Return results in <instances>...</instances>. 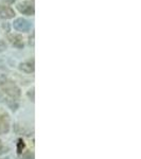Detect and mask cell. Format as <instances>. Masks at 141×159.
<instances>
[{"instance_id": "14", "label": "cell", "mask_w": 141, "mask_h": 159, "mask_svg": "<svg viewBox=\"0 0 141 159\" xmlns=\"http://www.w3.org/2000/svg\"><path fill=\"white\" fill-rule=\"evenodd\" d=\"M3 101V96H2V93L0 92V102H2Z\"/></svg>"}, {"instance_id": "3", "label": "cell", "mask_w": 141, "mask_h": 159, "mask_svg": "<svg viewBox=\"0 0 141 159\" xmlns=\"http://www.w3.org/2000/svg\"><path fill=\"white\" fill-rule=\"evenodd\" d=\"M10 130V120L7 115H0V134H7Z\"/></svg>"}, {"instance_id": "5", "label": "cell", "mask_w": 141, "mask_h": 159, "mask_svg": "<svg viewBox=\"0 0 141 159\" xmlns=\"http://www.w3.org/2000/svg\"><path fill=\"white\" fill-rule=\"evenodd\" d=\"M14 16H15L14 10L11 9L10 7L0 4V17H1V18L10 19V18H13Z\"/></svg>"}, {"instance_id": "8", "label": "cell", "mask_w": 141, "mask_h": 159, "mask_svg": "<svg viewBox=\"0 0 141 159\" xmlns=\"http://www.w3.org/2000/svg\"><path fill=\"white\" fill-rule=\"evenodd\" d=\"M7 103L9 105V107L12 110H16L18 108V102L16 99H12V98H7Z\"/></svg>"}, {"instance_id": "6", "label": "cell", "mask_w": 141, "mask_h": 159, "mask_svg": "<svg viewBox=\"0 0 141 159\" xmlns=\"http://www.w3.org/2000/svg\"><path fill=\"white\" fill-rule=\"evenodd\" d=\"M9 40L11 42L15 47L17 48H24V43H22V37L18 34H10Z\"/></svg>"}, {"instance_id": "9", "label": "cell", "mask_w": 141, "mask_h": 159, "mask_svg": "<svg viewBox=\"0 0 141 159\" xmlns=\"http://www.w3.org/2000/svg\"><path fill=\"white\" fill-rule=\"evenodd\" d=\"M25 148V141L22 139H19L18 142H17V154H18V155H21V154L24 153Z\"/></svg>"}, {"instance_id": "15", "label": "cell", "mask_w": 141, "mask_h": 159, "mask_svg": "<svg viewBox=\"0 0 141 159\" xmlns=\"http://www.w3.org/2000/svg\"><path fill=\"white\" fill-rule=\"evenodd\" d=\"M6 1H7L9 3H13V2H14L15 0H6Z\"/></svg>"}, {"instance_id": "1", "label": "cell", "mask_w": 141, "mask_h": 159, "mask_svg": "<svg viewBox=\"0 0 141 159\" xmlns=\"http://www.w3.org/2000/svg\"><path fill=\"white\" fill-rule=\"evenodd\" d=\"M0 87L9 96V98L18 99L20 97V89L10 80L6 78L0 79Z\"/></svg>"}, {"instance_id": "16", "label": "cell", "mask_w": 141, "mask_h": 159, "mask_svg": "<svg viewBox=\"0 0 141 159\" xmlns=\"http://www.w3.org/2000/svg\"><path fill=\"white\" fill-rule=\"evenodd\" d=\"M3 159H11V158H3Z\"/></svg>"}, {"instance_id": "11", "label": "cell", "mask_w": 141, "mask_h": 159, "mask_svg": "<svg viewBox=\"0 0 141 159\" xmlns=\"http://www.w3.org/2000/svg\"><path fill=\"white\" fill-rule=\"evenodd\" d=\"M21 158L20 159H32L33 158V155H31V153L30 152H27V153H25V154H21Z\"/></svg>"}, {"instance_id": "7", "label": "cell", "mask_w": 141, "mask_h": 159, "mask_svg": "<svg viewBox=\"0 0 141 159\" xmlns=\"http://www.w3.org/2000/svg\"><path fill=\"white\" fill-rule=\"evenodd\" d=\"M19 69L27 73H32L34 72V64L31 61H25L19 65Z\"/></svg>"}, {"instance_id": "2", "label": "cell", "mask_w": 141, "mask_h": 159, "mask_svg": "<svg viewBox=\"0 0 141 159\" xmlns=\"http://www.w3.org/2000/svg\"><path fill=\"white\" fill-rule=\"evenodd\" d=\"M31 22L28 21L27 19L25 18H17L13 24V27L14 29H16L17 31H20V32H27L31 29Z\"/></svg>"}, {"instance_id": "4", "label": "cell", "mask_w": 141, "mask_h": 159, "mask_svg": "<svg viewBox=\"0 0 141 159\" xmlns=\"http://www.w3.org/2000/svg\"><path fill=\"white\" fill-rule=\"evenodd\" d=\"M17 9L20 13L25 15H34V7L30 3V2H22V3H19L17 6Z\"/></svg>"}, {"instance_id": "13", "label": "cell", "mask_w": 141, "mask_h": 159, "mask_svg": "<svg viewBox=\"0 0 141 159\" xmlns=\"http://www.w3.org/2000/svg\"><path fill=\"white\" fill-rule=\"evenodd\" d=\"M4 152H7V148L2 147V142H1V140H0V154H2Z\"/></svg>"}, {"instance_id": "12", "label": "cell", "mask_w": 141, "mask_h": 159, "mask_svg": "<svg viewBox=\"0 0 141 159\" xmlns=\"http://www.w3.org/2000/svg\"><path fill=\"white\" fill-rule=\"evenodd\" d=\"M6 49H7L6 42H3V40H0V52H2V51H4Z\"/></svg>"}, {"instance_id": "10", "label": "cell", "mask_w": 141, "mask_h": 159, "mask_svg": "<svg viewBox=\"0 0 141 159\" xmlns=\"http://www.w3.org/2000/svg\"><path fill=\"white\" fill-rule=\"evenodd\" d=\"M27 96H28V98L30 99V101L34 102V89H31V90L28 91Z\"/></svg>"}]
</instances>
